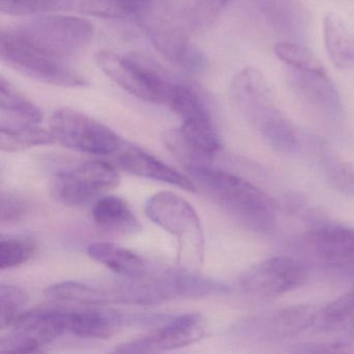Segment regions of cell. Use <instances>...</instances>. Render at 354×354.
<instances>
[{
    "mask_svg": "<svg viewBox=\"0 0 354 354\" xmlns=\"http://www.w3.org/2000/svg\"><path fill=\"white\" fill-rule=\"evenodd\" d=\"M132 16L153 46L174 65L188 71L206 66L204 53L190 38L192 20L183 0H117Z\"/></svg>",
    "mask_w": 354,
    "mask_h": 354,
    "instance_id": "obj_1",
    "label": "cell"
},
{
    "mask_svg": "<svg viewBox=\"0 0 354 354\" xmlns=\"http://www.w3.org/2000/svg\"><path fill=\"white\" fill-rule=\"evenodd\" d=\"M194 184L245 229L268 232L275 221V205L258 187L229 171L211 165L188 169Z\"/></svg>",
    "mask_w": 354,
    "mask_h": 354,
    "instance_id": "obj_2",
    "label": "cell"
},
{
    "mask_svg": "<svg viewBox=\"0 0 354 354\" xmlns=\"http://www.w3.org/2000/svg\"><path fill=\"white\" fill-rule=\"evenodd\" d=\"M95 63L120 88L146 102L165 104L176 82L157 62L140 53L123 55L101 50L95 55Z\"/></svg>",
    "mask_w": 354,
    "mask_h": 354,
    "instance_id": "obj_3",
    "label": "cell"
},
{
    "mask_svg": "<svg viewBox=\"0 0 354 354\" xmlns=\"http://www.w3.org/2000/svg\"><path fill=\"white\" fill-rule=\"evenodd\" d=\"M146 214L153 223L177 238L180 267L198 271L204 254V236L194 207L173 192H160L149 198Z\"/></svg>",
    "mask_w": 354,
    "mask_h": 354,
    "instance_id": "obj_4",
    "label": "cell"
},
{
    "mask_svg": "<svg viewBox=\"0 0 354 354\" xmlns=\"http://www.w3.org/2000/svg\"><path fill=\"white\" fill-rule=\"evenodd\" d=\"M8 32L28 46L62 61L84 51L94 37L91 22L71 16L37 17Z\"/></svg>",
    "mask_w": 354,
    "mask_h": 354,
    "instance_id": "obj_5",
    "label": "cell"
},
{
    "mask_svg": "<svg viewBox=\"0 0 354 354\" xmlns=\"http://www.w3.org/2000/svg\"><path fill=\"white\" fill-rule=\"evenodd\" d=\"M49 130L55 142L86 154L107 156L124 148L123 140L111 128L71 109L55 111Z\"/></svg>",
    "mask_w": 354,
    "mask_h": 354,
    "instance_id": "obj_6",
    "label": "cell"
},
{
    "mask_svg": "<svg viewBox=\"0 0 354 354\" xmlns=\"http://www.w3.org/2000/svg\"><path fill=\"white\" fill-rule=\"evenodd\" d=\"M0 57L3 63L32 80L63 88H84L82 74L62 62L14 38L8 30L0 35Z\"/></svg>",
    "mask_w": 354,
    "mask_h": 354,
    "instance_id": "obj_7",
    "label": "cell"
},
{
    "mask_svg": "<svg viewBox=\"0 0 354 354\" xmlns=\"http://www.w3.org/2000/svg\"><path fill=\"white\" fill-rule=\"evenodd\" d=\"M121 181L115 167L103 160H90L51 178L49 194L67 206L86 204L105 196Z\"/></svg>",
    "mask_w": 354,
    "mask_h": 354,
    "instance_id": "obj_8",
    "label": "cell"
},
{
    "mask_svg": "<svg viewBox=\"0 0 354 354\" xmlns=\"http://www.w3.org/2000/svg\"><path fill=\"white\" fill-rule=\"evenodd\" d=\"M0 341L1 353H34L66 333L65 310L24 312Z\"/></svg>",
    "mask_w": 354,
    "mask_h": 354,
    "instance_id": "obj_9",
    "label": "cell"
},
{
    "mask_svg": "<svg viewBox=\"0 0 354 354\" xmlns=\"http://www.w3.org/2000/svg\"><path fill=\"white\" fill-rule=\"evenodd\" d=\"M162 140L186 171L210 165L221 149V140L213 121L182 122L179 128L167 130Z\"/></svg>",
    "mask_w": 354,
    "mask_h": 354,
    "instance_id": "obj_10",
    "label": "cell"
},
{
    "mask_svg": "<svg viewBox=\"0 0 354 354\" xmlns=\"http://www.w3.org/2000/svg\"><path fill=\"white\" fill-rule=\"evenodd\" d=\"M230 97L259 129L269 120L281 115L268 80L256 67L243 68L236 74L230 86Z\"/></svg>",
    "mask_w": 354,
    "mask_h": 354,
    "instance_id": "obj_11",
    "label": "cell"
},
{
    "mask_svg": "<svg viewBox=\"0 0 354 354\" xmlns=\"http://www.w3.org/2000/svg\"><path fill=\"white\" fill-rule=\"evenodd\" d=\"M308 279L304 265L289 257H273L248 269L241 279L245 291L272 296L301 287Z\"/></svg>",
    "mask_w": 354,
    "mask_h": 354,
    "instance_id": "obj_12",
    "label": "cell"
},
{
    "mask_svg": "<svg viewBox=\"0 0 354 354\" xmlns=\"http://www.w3.org/2000/svg\"><path fill=\"white\" fill-rule=\"evenodd\" d=\"M204 335L205 322L200 314L181 315L149 335L121 344L115 351L149 353L178 349L196 343Z\"/></svg>",
    "mask_w": 354,
    "mask_h": 354,
    "instance_id": "obj_13",
    "label": "cell"
},
{
    "mask_svg": "<svg viewBox=\"0 0 354 354\" xmlns=\"http://www.w3.org/2000/svg\"><path fill=\"white\" fill-rule=\"evenodd\" d=\"M0 11L13 16L75 12L106 19L127 17L117 0H0Z\"/></svg>",
    "mask_w": 354,
    "mask_h": 354,
    "instance_id": "obj_14",
    "label": "cell"
},
{
    "mask_svg": "<svg viewBox=\"0 0 354 354\" xmlns=\"http://www.w3.org/2000/svg\"><path fill=\"white\" fill-rule=\"evenodd\" d=\"M290 88L308 109L326 118H339L343 113L341 95L327 71L288 70Z\"/></svg>",
    "mask_w": 354,
    "mask_h": 354,
    "instance_id": "obj_15",
    "label": "cell"
},
{
    "mask_svg": "<svg viewBox=\"0 0 354 354\" xmlns=\"http://www.w3.org/2000/svg\"><path fill=\"white\" fill-rule=\"evenodd\" d=\"M261 21L285 41L301 43L308 34V17L300 0H250Z\"/></svg>",
    "mask_w": 354,
    "mask_h": 354,
    "instance_id": "obj_16",
    "label": "cell"
},
{
    "mask_svg": "<svg viewBox=\"0 0 354 354\" xmlns=\"http://www.w3.org/2000/svg\"><path fill=\"white\" fill-rule=\"evenodd\" d=\"M312 245L319 260L327 267L354 275V229L320 225L313 232Z\"/></svg>",
    "mask_w": 354,
    "mask_h": 354,
    "instance_id": "obj_17",
    "label": "cell"
},
{
    "mask_svg": "<svg viewBox=\"0 0 354 354\" xmlns=\"http://www.w3.org/2000/svg\"><path fill=\"white\" fill-rule=\"evenodd\" d=\"M314 306H294L258 317L250 322V333L262 341H279L295 337L314 324Z\"/></svg>",
    "mask_w": 354,
    "mask_h": 354,
    "instance_id": "obj_18",
    "label": "cell"
},
{
    "mask_svg": "<svg viewBox=\"0 0 354 354\" xmlns=\"http://www.w3.org/2000/svg\"><path fill=\"white\" fill-rule=\"evenodd\" d=\"M118 162L122 169L132 175L178 186L186 192H194L196 190L192 178L179 173L177 169L136 147H124L118 153Z\"/></svg>",
    "mask_w": 354,
    "mask_h": 354,
    "instance_id": "obj_19",
    "label": "cell"
},
{
    "mask_svg": "<svg viewBox=\"0 0 354 354\" xmlns=\"http://www.w3.org/2000/svg\"><path fill=\"white\" fill-rule=\"evenodd\" d=\"M43 113L5 77L0 80V130H19L36 127Z\"/></svg>",
    "mask_w": 354,
    "mask_h": 354,
    "instance_id": "obj_20",
    "label": "cell"
},
{
    "mask_svg": "<svg viewBox=\"0 0 354 354\" xmlns=\"http://www.w3.org/2000/svg\"><path fill=\"white\" fill-rule=\"evenodd\" d=\"M123 318L111 310H65L66 333L88 339H109L121 327Z\"/></svg>",
    "mask_w": 354,
    "mask_h": 354,
    "instance_id": "obj_21",
    "label": "cell"
},
{
    "mask_svg": "<svg viewBox=\"0 0 354 354\" xmlns=\"http://www.w3.org/2000/svg\"><path fill=\"white\" fill-rule=\"evenodd\" d=\"M93 260L127 279H140L149 273L146 261L132 250L111 242H95L88 248Z\"/></svg>",
    "mask_w": 354,
    "mask_h": 354,
    "instance_id": "obj_22",
    "label": "cell"
},
{
    "mask_svg": "<svg viewBox=\"0 0 354 354\" xmlns=\"http://www.w3.org/2000/svg\"><path fill=\"white\" fill-rule=\"evenodd\" d=\"M323 41L327 55L335 67L341 70L354 67V32L339 14L325 15Z\"/></svg>",
    "mask_w": 354,
    "mask_h": 354,
    "instance_id": "obj_23",
    "label": "cell"
},
{
    "mask_svg": "<svg viewBox=\"0 0 354 354\" xmlns=\"http://www.w3.org/2000/svg\"><path fill=\"white\" fill-rule=\"evenodd\" d=\"M92 214L100 229L111 233L128 235L142 229L131 209L119 196H103L95 203Z\"/></svg>",
    "mask_w": 354,
    "mask_h": 354,
    "instance_id": "obj_24",
    "label": "cell"
},
{
    "mask_svg": "<svg viewBox=\"0 0 354 354\" xmlns=\"http://www.w3.org/2000/svg\"><path fill=\"white\" fill-rule=\"evenodd\" d=\"M45 295L59 301L76 302L80 304H121L117 285L103 287L101 285L82 283V281H63L49 286Z\"/></svg>",
    "mask_w": 354,
    "mask_h": 354,
    "instance_id": "obj_25",
    "label": "cell"
},
{
    "mask_svg": "<svg viewBox=\"0 0 354 354\" xmlns=\"http://www.w3.org/2000/svg\"><path fill=\"white\" fill-rule=\"evenodd\" d=\"M274 53L288 68L304 72L326 71L320 59L304 45L293 41H281L274 46Z\"/></svg>",
    "mask_w": 354,
    "mask_h": 354,
    "instance_id": "obj_26",
    "label": "cell"
},
{
    "mask_svg": "<svg viewBox=\"0 0 354 354\" xmlns=\"http://www.w3.org/2000/svg\"><path fill=\"white\" fill-rule=\"evenodd\" d=\"M55 142L50 130L47 131L39 126L19 130H0V149L5 152H20Z\"/></svg>",
    "mask_w": 354,
    "mask_h": 354,
    "instance_id": "obj_27",
    "label": "cell"
},
{
    "mask_svg": "<svg viewBox=\"0 0 354 354\" xmlns=\"http://www.w3.org/2000/svg\"><path fill=\"white\" fill-rule=\"evenodd\" d=\"M327 328L341 331L348 339H354V290L344 294L327 306L323 313Z\"/></svg>",
    "mask_w": 354,
    "mask_h": 354,
    "instance_id": "obj_28",
    "label": "cell"
},
{
    "mask_svg": "<svg viewBox=\"0 0 354 354\" xmlns=\"http://www.w3.org/2000/svg\"><path fill=\"white\" fill-rule=\"evenodd\" d=\"M38 252L36 240L26 236H3L0 240V269L15 268L34 258Z\"/></svg>",
    "mask_w": 354,
    "mask_h": 354,
    "instance_id": "obj_29",
    "label": "cell"
},
{
    "mask_svg": "<svg viewBox=\"0 0 354 354\" xmlns=\"http://www.w3.org/2000/svg\"><path fill=\"white\" fill-rule=\"evenodd\" d=\"M260 131L267 142L279 152H293L297 147V132L291 122L281 113L269 120Z\"/></svg>",
    "mask_w": 354,
    "mask_h": 354,
    "instance_id": "obj_30",
    "label": "cell"
},
{
    "mask_svg": "<svg viewBox=\"0 0 354 354\" xmlns=\"http://www.w3.org/2000/svg\"><path fill=\"white\" fill-rule=\"evenodd\" d=\"M30 295L26 290L13 285L0 286V328L11 327L24 314Z\"/></svg>",
    "mask_w": 354,
    "mask_h": 354,
    "instance_id": "obj_31",
    "label": "cell"
},
{
    "mask_svg": "<svg viewBox=\"0 0 354 354\" xmlns=\"http://www.w3.org/2000/svg\"><path fill=\"white\" fill-rule=\"evenodd\" d=\"M232 0H185L190 20L196 26L212 24Z\"/></svg>",
    "mask_w": 354,
    "mask_h": 354,
    "instance_id": "obj_32",
    "label": "cell"
},
{
    "mask_svg": "<svg viewBox=\"0 0 354 354\" xmlns=\"http://www.w3.org/2000/svg\"><path fill=\"white\" fill-rule=\"evenodd\" d=\"M28 205L22 196L14 192H1L0 221L3 225H15L26 218Z\"/></svg>",
    "mask_w": 354,
    "mask_h": 354,
    "instance_id": "obj_33",
    "label": "cell"
},
{
    "mask_svg": "<svg viewBox=\"0 0 354 354\" xmlns=\"http://www.w3.org/2000/svg\"><path fill=\"white\" fill-rule=\"evenodd\" d=\"M342 346L330 345V344H310L304 345L299 352H308V353H327V352H342L344 350L339 349Z\"/></svg>",
    "mask_w": 354,
    "mask_h": 354,
    "instance_id": "obj_34",
    "label": "cell"
}]
</instances>
